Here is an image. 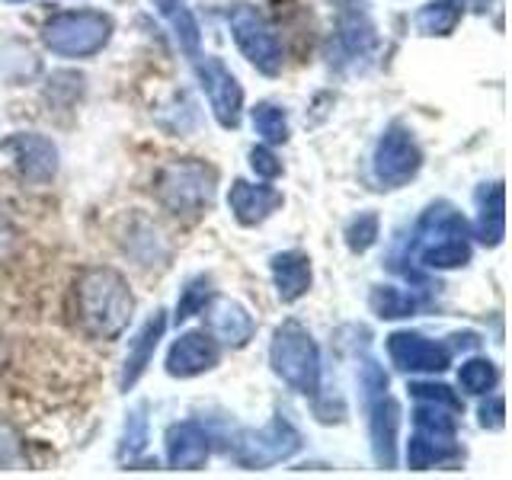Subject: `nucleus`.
<instances>
[{"label": "nucleus", "instance_id": "nucleus-1", "mask_svg": "<svg viewBox=\"0 0 512 480\" xmlns=\"http://www.w3.org/2000/svg\"><path fill=\"white\" fill-rule=\"evenodd\" d=\"M74 304L80 330L93 340H116L135 314V295L128 282L109 266H90L77 276Z\"/></svg>", "mask_w": 512, "mask_h": 480}, {"label": "nucleus", "instance_id": "nucleus-2", "mask_svg": "<svg viewBox=\"0 0 512 480\" xmlns=\"http://www.w3.org/2000/svg\"><path fill=\"white\" fill-rule=\"evenodd\" d=\"M215 186H218V170L196 157L170 160L154 180L160 205L176 218L205 215L215 202Z\"/></svg>", "mask_w": 512, "mask_h": 480}, {"label": "nucleus", "instance_id": "nucleus-3", "mask_svg": "<svg viewBox=\"0 0 512 480\" xmlns=\"http://www.w3.org/2000/svg\"><path fill=\"white\" fill-rule=\"evenodd\" d=\"M269 365L295 394L314 397L320 391V349L301 320L288 317L272 333Z\"/></svg>", "mask_w": 512, "mask_h": 480}, {"label": "nucleus", "instance_id": "nucleus-4", "mask_svg": "<svg viewBox=\"0 0 512 480\" xmlns=\"http://www.w3.org/2000/svg\"><path fill=\"white\" fill-rule=\"evenodd\" d=\"M112 39V16L100 10H64L42 26V42L61 58H90Z\"/></svg>", "mask_w": 512, "mask_h": 480}, {"label": "nucleus", "instance_id": "nucleus-5", "mask_svg": "<svg viewBox=\"0 0 512 480\" xmlns=\"http://www.w3.org/2000/svg\"><path fill=\"white\" fill-rule=\"evenodd\" d=\"M362 388L368 397V432H372V455L378 468L391 471L397 464V429H400V407L388 394V375L375 362L362 368Z\"/></svg>", "mask_w": 512, "mask_h": 480}, {"label": "nucleus", "instance_id": "nucleus-6", "mask_svg": "<svg viewBox=\"0 0 512 480\" xmlns=\"http://www.w3.org/2000/svg\"><path fill=\"white\" fill-rule=\"evenodd\" d=\"M228 26H231V36L240 48V55H244L256 71L266 77L282 74V64H285L282 42L260 10L253 4H234L228 10Z\"/></svg>", "mask_w": 512, "mask_h": 480}, {"label": "nucleus", "instance_id": "nucleus-7", "mask_svg": "<svg viewBox=\"0 0 512 480\" xmlns=\"http://www.w3.org/2000/svg\"><path fill=\"white\" fill-rule=\"evenodd\" d=\"M420 167H423V151L410 128H404L400 122L384 128V135L378 138L375 154H372L375 183L381 189H400L420 173Z\"/></svg>", "mask_w": 512, "mask_h": 480}, {"label": "nucleus", "instance_id": "nucleus-8", "mask_svg": "<svg viewBox=\"0 0 512 480\" xmlns=\"http://www.w3.org/2000/svg\"><path fill=\"white\" fill-rule=\"evenodd\" d=\"M298 448H301L298 429L279 413L266 429L244 432L234 445V458L237 464H244V468H269V464L292 458Z\"/></svg>", "mask_w": 512, "mask_h": 480}, {"label": "nucleus", "instance_id": "nucleus-9", "mask_svg": "<svg viewBox=\"0 0 512 480\" xmlns=\"http://www.w3.org/2000/svg\"><path fill=\"white\" fill-rule=\"evenodd\" d=\"M196 77H199L202 93L208 96V106H212L218 125L237 128L240 112H244V87L237 84V77L224 68L221 58H212V55L196 58Z\"/></svg>", "mask_w": 512, "mask_h": 480}, {"label": "nucleus", "instance_id": "nucleus-10", "mask_svg": "<svg viewBox=\"0 0 512 480\" xmlns=\"http://www.w3.org/2000/svg\"><path fill=\"white\" fill-rule=\"evenodd\" d=\"M0 154L10 157L16 173L29 183H48L58 173V148L45 135H36V132L10 135L0 144Z\"/></svg>", "mask_w": 512, "mask_h": 480}, {"label": "nucleus", "instance_id": "nucleus-11", "mask_svg": "<svg viewBox=\"0 0 512 480\" xmlns=\"http://www.w3.org/2000/svg\"><path fill=\"white\" fill-rule=\"evenodd\" d=\"M388 356L400 368V372H420V375H436L445 372L452 356L442 343H432L420 333L397 330L388 336Z\"/></svg>", "mask_w": 512, "mask_h": 480}, {"label": "nucleus", "instance_id": "nucleus-12", "mask_svg": "<svg viewBox=\"0 0 512 480\" xmlns=\"http://www.w3.org/2000/svg\"><path fill=\"white\" fill-rule=\"evenodd\" d=\"M221 359V346L215 336L208 333H183L167 352V375L173 378H199L205 372H212Z\"/></svg>", "mask_w": 512, "mask_h": 480}, {"label": "nucleus", "instance_id": "nucleus-13", "mask_svg": "<svg viewBox=\"0 0 512 480\" xmlns=\"http://www.w3.org/2000/svg\"><path fill=\"white\" fill-rule=\"evenodd\" d=\"M202 311H205V320H208V330H212V336H218L224 346L244 349L253 340L256 320L250 317V311L240 301L212 295V301H208Z\"/></svg>", "mask_w": 512, "mask_h": 480}, {"label": "nucleus", "instance_id": "nucleus-14", "mask_svg": "<svg viewBox=\"0 0 512 480\" xmlns=\"http://www.w3.org/2000/svg\"><path fill=\"white\" fill-rule=\"evenodd\" d=\"M212 455V436L192 420L167 429V464L176 471H199Z\"/></svg>", "mask_w": 512, "mask_h": 480}, {"label": "nucleus", "instance_id": "nucleus-15", "mask_svg": "<svg viewBox=\"0 0 512 480\" xmlns=\"http://www.w3.org/2000/svg\"><path fill=\"white\" fill-rule=\"evenodd\" d=\"M228 205L237 218V224L244 228H256L263 224L269 215H276L282 208V192L272 186H256L247 180H234L231 192H228Z\"/></svg>", "mask_w": 512, "mask_h": 480}, {"label": "nucleus", "instance_id": "nucleus-16", "mask_svg": "<svg viewBox=\"0 0 512 480\" xmlns=\"http://www.w3.org/2000/svg\"><path fill=\"white\" fill-rule=\"evenodd\" d=\"M164 330H167V317L164 311H154V317H148L141 324V330L135 333L132 346H128V356H125V365H122V375H119V388L128 391L135 388L138 378L148 372V365L154 359V349L157 343L164 340Z\"/></svg>", "mask_w": 512, "mask_h": 480}, {"label": "nucleus", "instance_id": "nucleus-17", "mask_svg": "<svg viewBox=\"0 0 512 480\" xmlns=\"http://www.w3.org/2000/svg\"><path fill=\"white\" fill-rule=\"evenodd\" d=\"M452 237H471L468 221L461 218V212L455 205L436 202V205L426 208L420 224H416L413 253H420L423 247H432V244H442V240H452Z\"/></svg>", "mask_w": 512, "mask_h": 480}, {"label": "nucleus", "instance_id": "nucleus-18", "mask_svg": "<svg viewBox=\"0 0 512 480\" xmlns=\"http://www.w3.org/2000/svg\"><path fill=\"white\" fill-rule=\"evenodd\" d=\"M272 282L285 304H295L311 292V260L301 250H285L269 260Z\"/></svg>", "mask_w": 512, "mask_h": 480}, {"label": "nucleus", "instance_id": "nucleus-19", "mask_svg": "<svg viewBox=\"0 0 512 480\" xmlns=\"http://www.w3.org/2000/svg\"><path fill=\"white\" fill-rule=\"evenodd\" d=\"M506 202H503V183H490L477 192V221L474 237L484 247H500L506 234Z\"/></svg>", "mask_w": 512, "mask_h": 480}, {"label": "nucleus", "instance_id": "nucleus-20", "mask_svg": "<svg viewBox=\"0 0 512 480\" xmlns=\"http://www.w3.org/2000/svg\"><path fill=\"white\" fill-rule=\"evenodd\" d=\"M461 458V448L455 445V436H436V432L416 429L407 442V464L413 471L436 468V464H455Z\"/></svg>", "mask_w": 512, "mask_h": 480}, {"label": "nucleus", "instance_id": "nucleus-21", "mask_svg": "<svg viewBox=\"0 0 512 480\" xmlns=\"http://www.w3.org/2000/svg\"><path fill=\"white\" fill-rule=\"evenodd\" d=\"M154 7L160 10V16L170 23L176 42H180L183 52L196 61L202 55V32H199V20L196 13L189 10L186 0H154Z\"/></svg>", "mask_w": 512, "mask_h": 480}, {"label": "nucleus", "instance_id": "nucleus-22", "mask_svg": "<svg viewBox=\"0 0 512 480\" xmlns=\"http://www.w3.org/2000/svg\"><path fill=\"white\" fill-rule=\"evenodd\" d=\"M461 23V0H432L413 16V26L420 36H452Z\"/></svg>", "mask_w": 512, "mask_h": 480}, {"label": "nucleus", "instance_id": "nucleus-23", "mask_svg": "<svg viewBox=\"0 0 512 480\" xmlns=\"http://www.w3.org/2000/svg\"><path fill=\"white\" fill-rule=\"evenodd\" d=\"M416 256H420V263L426 269H458V266H468L471 263V237L442 240V244L423 247Z\"/></svg>", "mask_w": 512, "mask_h": 480}, {"label": "nucleus", "instance_id": "nucleus-24", "mask_svg": "<svg viewBox=\"0 0 512 480\" xmlns=\"http://www.w3.org/2000/svg\"><path fill=\"white\" fill-rule=\"evenodd\" d=\"M368 304L381 320H400V317H410L416 311V298L404 288H394V285H375L372 295H368Z\"/></svg>", "mask_w": 512, "mask_h": 480}, {"label": "nucleus", "instance_id": "nucleus-25", "mask_svg": "<svg viewBox=\"0 0 512 480\" xmlns=\"http://www.w3.org/2000/svg\"><path fill=\"white\" fill-rule=\"evenodd\" d=\"M253 132L266 144H285L288 141V116L276 103H260L253 109Z\"/></svg>", "mask_w": 512, "mask_h": 480}, {"label": "nucleus", "instance_id": "nucleus-26", "mask_svg": "<svg viewBox=\"0 0 512 480\" xmlns=\"http://www.w3.org/2000/svg\"><path fill=\"white\" fill-rule=\"evenodd\" d=\"M496 381H500V372H496V365L490 359H468L458 372L461 391L468 394H487L496 388Z\"/></svg>", "mask_w": 512, "mask_h": 480}, {"label": "nucleus", "instance_id": "nucleus-27", "mask_svg": "<svg viewBox=\"0 0 512 480\" xmlns=\"http://www.w3.org/2000/svg\"><path fill=\"white\" fill-rule=\"evenodd\" d=\"M340 42L346 48V55L349 58H356V55H365L368 48L375 45V29L372 23L365 20V16H346V20L340 23Z\"/></svg>", "mask_w": 512, "mask_h": 480}, {"label": "nucleus", "instance_id": "nucleus-28", "mask_svg": "<svg viewBox=\"0 0 512 480\" xmlns=\"http://www.w3.org/2000/svg\"><path fill=\"white\" fill-rule=\"evenodd\" d=\"M381 237V221L375 212H359L346 224V247L352 253H365L375 247V240Z\"/></svg>", "mask_w": 512, "mask_h": 480}, {"label": "nucleus", "instance_id": "nucleus-29", "mask_svg": "<svg viewBox=\"0 0 512 480\" xmlns=\"http://www.w3.org/2000/svg\"><path fill=\"white\" fill-rule=\"evenodd\" d=\"M208 301H212V279L208 276L189 279L180 292V301H176V320H189L192 314H202Z\"/></svg>", "mask_w": 512, "mask_h": 480}, {"label": "nucleus", "instance_id": "nucleus-30", "mask_svg": "<svg viewBox=\"0 0 512 480\" xmlns=\"http://www.w3.org/2000/svg\"><path fill=\"white\" fill-rule=\"evenodd\" d=\"M148 445V416H144V407L128 413V423H125V436H122V458H138Z\"/></svg>", "mask_w": 512, "mask_h": 480}, {"label": "nucleus", "instance_id": "nucleus-31", "mask_svg": "<svg viewBox=\"0 0 512 480\" xmlns=\"http://www.w3.org/2000/svg\"><path fill=\"white\" fill-rule=\"evenodd\" d=\"M413 400H429V404H445L452 410H461V397L448 388V384H432V381H413L410 384Z\"/></svg>", "mask_w": 512, "mask_h": 480}, {"label": "nucleus", "instance_id": "nucleus-32", "mask_svg": "<svg viewBox=\"0 0 512 480\" xmlns=\"http://www.w3.org/2000/svg\"><path fill=\"white\" fill-rule=\"evenodd\" d=\"M23 452V439L16 426L7 420V416H0V468H10V464L20 458Z\"/></svg>", "mask_w": 512, "mask_h": 480}, {"label": "nucleus", "instance_id": "nucleus-33", "mask_svg": "<svg viewBox=\"0 0 512 480\" xmlns=\"http://www.w3.org/2000/svg\"><path fill=\"white\" fill-rule=\"evenodd\" d=\"M250 167L256 176H263V180H276V176H282V160L272 154L269 144H260V148L250 151Z\"/></svg>", "mask_w": 512, "mask_h": 480}, {"label": "nucleus", "instance_id": "nucleus-34", "mask_svg": "<svg viewBox=\"0 0 512 480\" xmlns=\"http://www.w3.org/2000/svg\"><path fill=\"white\" fill-rule=\"evenodd\" d=\"M503 413H506V404H503V397H493L490 404L480 407V426L484 429H503Z\"/></svg>", "mask_w": 512, "mask_h": 480}, {"label": "nucleus", "instance_id": "nucleus-35", "mask_svg": "<svg viewBox=\"0 0 512 480\" xmlns=\"http://www.w3.org/2000/svg\"><path fill=\"white\" fill-rule=\"evenodd\" d=\"M10 244V231L0 228V260H4V247Z\"/></svg>", "mask_w": 512, "mask_h": 480}, {"label": "nucleus", "instance_id": "nucleus-36", "mask_svg": "<svg viewBox=\"0 0 512 480\" xmlns=\"http://www.w3.org/2000/svg\"><path fill=\"white\" fill-rule=\"evenodd\" d=\"M7 4H23V0H7Z\"/></svg>", "mask_w": 512, "mask_h": 480}]
</instances>
